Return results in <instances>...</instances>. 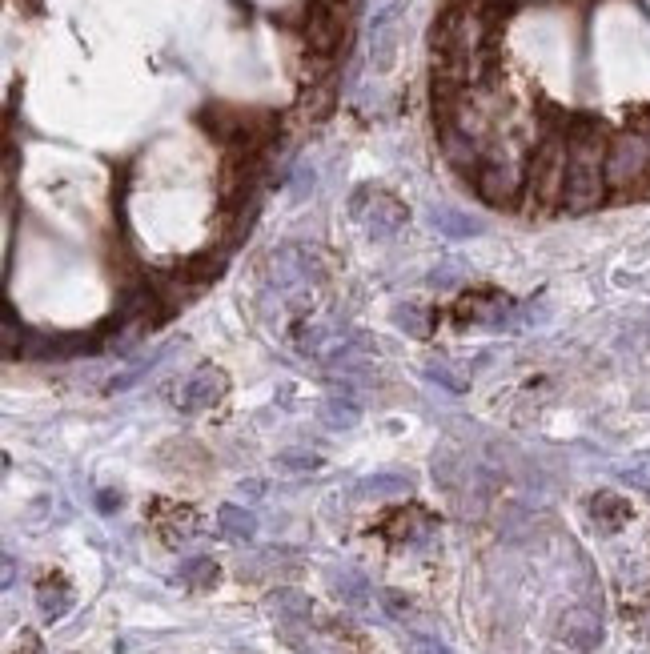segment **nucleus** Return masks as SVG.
Returning <instances> with one entry per match:
<instances>
[{"label": "nucleus", "mask_w": 650, "mask_h": 654, "mask_svg": "<svg viewBox=\"0 0 650 654\" xmlns=\"http://www.w3.org/2000/svg\"><path fill=\"white\" fill-rule=\"evenodd\" d=\"M606 133L594 117H574L566 125V189L562 205L570 213H586L606 197Z\"/></svg>", "instance_id": "nucleus-1"}, {"label": "nucleus", "mask_w": 650, "mask_h": 654, "mask_svg": "<svg viewBox=\"0 0 650 654\" xmlns=\"http://www.w3.org/2000/svg\"><path fill=\"white\" fill-rule=\"evenodd\" d=\"M486 13L478 5H450L434 29L438 61H478L486 57Z\"/></svg>", "instance_id": "nucleus-2"}, {"label": "nucleus", "mask_w": 650, "mask_h": 654, "mask_svg": "<svg viewBox=\"0 0 650 654\" xmlns=\"http://www.w3.org/2000/svg\"><path fill=\"white\" fill-rule=\"evenodd\" d=\"M526 189H530V205L538 209H554L562 205V189H566V137H546L526 169Z\"/></svg>", "instance_id": "nucleus-3"}, {"label": "nucleus", "mask_w": 650, "mask_h": 654, "mask_svg": "<svg viewBox=\"0 0 650 654\" xmlns=\"http://www.w3.org/2000/svg\"><path fill=\"white\" fill-rule=\"evenodd\" d=\"M646 173H650V133H638V129L618 133L606 149V185L626 189L642 181Z\"/></svg>", "instance_id": "nucleus-4"}, {"label": "nucleus", "mask_w": 650, "mask_h": 654, "mask_svg": "<svg viewBox=\"0 0 650 654\" xmlns=\"http://www.w3.org/2000/svg\"><path fill=\"white\" fill-rule=\"evenodd\" d=\"M346 17H350V0H309L305 41L317 57L338 53V45L346 41Z\"/></svg>", "instance_id": "nucleus-5"}, {"label": "nucleus", "mask_w": 650, "mask_h": 654, "mask_svg": "<svg viewBox=\"0 0 650 654\" xmlns=\"http://www.w3.org/2000/svg\"><path fill=\"white\" fill-rule=\"evenodd\" d=\"M438 145H442V157L450 161V169H458L462 177H478V169L486 165V157H482V141L474 137V133H466L462 125H454V121H442L438 125Z\"/></svg>", "instance_id": "nucleus-6"}, {"label": "nucleus", "mask_w": 650, "mask_h": 654, "mask_svg": "<svg viewBox=\"0 0 650 654\" xmlns=\"http://www.w3.org/2000/svg\"><path fill=\"white\" fill-rule=\"evenodd\" d=\"M522 185H526L522 173H518L514 165H506V161H486V165L478 169V177H474L478 197H482L486 205H498V209H510V205L518 201Z\"/></svg>", "instance_id": "nucleus-7"}, {"label": "nucleus", "mask_w": 650, "mask_h": 654, "mask_svg": "<svg viewBox=\"0 0 650 654\" xmlns=\"http://www.w3.org/2000/svg\"><path fill=\"white\" fill-rule=\"evenodd\" d=\"M225 398V374L217 366H201L185 386H181V410L185 414H201L209 406H217Z\"/></svg>", "instance_id": "nucleus-8"}, {"label": "nucleus", "mask_w": 650, "mask_h": 654, "mask_svg": "<svg viewBox=\"0 0 650 654\" xmlns=\"http://www.w3.org/2000/svg\"><path fill=\"white\" fill-rule=\"evenodd\" d=\"M562 638L578 650V654H586V650H594L598 646V638H602V622H598V614L594 610H570L566 618H562Z\"/></svg>", "instance_id": "nucleus-9"}, {"label": "nucleus", "mask_w": 650, "mask_h": 654, "mask_svg": "<svg viewBox=\"0 0 650 654\" xmlns=\"http://www.w3.org/2000/svg\"><path fill=\"white\" fill-rule=\"evenodd\" d=\"M362 217H366V225H370L374 237H394V233L406 225V209H402L390 193H374V205H370V213H362Z\"/></svg>", "instance_id": "nucleus-10"}, {"label": "nucleus", "mask_w": 650, "mask_h": 654, "mask_svg": "<svg viewBox=\"0 0 650 654\" xmlns=\"http://www.w3.org/2000/svg\"><path fill=\"white\" fill-rule=\"evenodd\" d=\"M394 45H398V21H394V9H386L374 29H370V61L374 69H390L394 65Z\"/></svg>", "instance_id": "nucleus-11"}, {"label": "nucleus", "mask_w": 650, "mask_h": 654, "mask_svg": "<svg viewBox=\"0 0 650 654\" xmlns=\"http://www.w3.org/2000/svg\"><path fill=\"white\" fill-rule=\"evenodd\" d=\"M430 221H434V229H438V233H446V237H474V233H482V229H486L478 217L458 213V209H434V213H430Z\"/></svg>", "instance_id": "nucleus-12"}, {"label": "nucleus", "mask_w": 650, "mask_h": 654, "mask_svg": "<svg viewBox=\"0 0 650 654\" xmlns=\"http://www.w3.org/2000/svg\"><path fill=\"white\" fill-rule=\"evenodd\" d=\"M590 518H594L602 530H618V526L630 518V506H626L622 498H614V494H598V498H590Z\"/></svg>", "instance_id": "nucleus-13"}, {"label": "nucleus", "mask_w": 650, "mask_h": 654, "mask_svg": "<svg viewBox=\"0 0 650 654\" xmlns=\"http://www.w3.org/2000/svg\"><path fill=\"white\" fill-rule=\"evenodd\" d=\"M321 422L330 426V430H350L362 422V406L354 398H330L321 406Z\"/></svg>", "instance_id": "nucleus-14"}, {"label": "nucleus", "mask_w": 650, "mask_h": 654, "mask_svg": "<svg viewBox=\"0 0 650 654\" xmlns=\"http://www.w3.org/2000/svg\"><path fill=\"white\" fill-rule=\"evenodd\" d=\"M217 526H221L225 538H253V534H257V518H253L249 510L233 506V502L217 510Z\"/></svg>", "instance_id": "nucleus-15"}, {"label": "nucleus", "mask_w": 650, "mask_h": 654, "mask_svg": "<svg viewBox=\"0 0 650 654\" xmlns=\"http://www.w3.org/2000/svg\"><path fill=\"white\" fill-rule=\"evenodd\" d=\"M362 494L366 498H406L410 494V478H402V474H378V478H366L362 482Z\"/></svg>", "instance_id": "nucleus-16"}, {"label": "nucleus", "mask_w": 650, "mask_h": 654, "mask_svg": "<svg viewBox=\"0 0 650 654\" xmlns=\"http://www.w3.org/2000/svg\"><path fill=\"white\" fill-rule=\"evenodd\" d=\"M69 606H73V598H69V590L61 582L57 586H49V582L41 586V610H45V618H61Z\"/></svg>", "instance_id": "nucleus-17"}, {"label": "nucleus", "mask_w": 650, "mask_h": 654, "mask_svg": "<svg viewBox=\"0 0 650 654\" xmlns=\"http://www.w3.org/2000/svg\"><path fill=\"white\" fill-rule=\"evenodd\" d=\"M398 325L406 334H414V338H426V330H430V317H426V309L422 305H402L398 309Z\"/></svg>", "instance_id": "nucleus-18"}, {"label": "nucleus", "mask_w": 650, "mask_h": 654, "mask_svg": "<svg viewBox=\"0 0 650 654\" xmlns=\"http://www.w3.org/2000/svg\"><path fill=\"white\" fill-rule=\"evenodd\" d=\"M181 578H185V582H193V586H205V582H213V578H217V566H213L209 558H193V562H185V566H181Z\"/></svg>", "instance_id": "nucleus-19"}, {"label": "nucleus", "mask_w": 650, "mask_h": 654, "mask_svg": "<svg viewBox=\"0 0 650 654\" xmlns=\"http://www.w3.org/2000/svg\"><path fill=\"white\" fill-rule=\"evenodd\" d=\"M458 273H462L458 265H438V269L430 273V285H434V289H450V285H458V281H462Z\"/></svg>", "instance_id": "nucleus-20"}, {"label": "nucleus", "mask_w": 650, "mask_h": 654, "mask_svg": "<svg viewBox=\"0 0 650 654\" xmlns=\"http://www.w3.org/2000/svg\"><path fill=\"white\" fill-rule=\"evenodd\" d=\"M426 374H430L434 382H442V386H450V390H466V382H462V378H454V370H450V366H442V362H434V366H426Z\"/></svg>", "instance_id": "nucleus-21"}, {"label": "nucleus", "mask_w": 650, "mask_h": 654, "mask_svg": "<svg viewBox=\"0 0 650 654\" xmlns=\"http://www.w3.org/2000/svg\"><path fill=\"white\" fill-rule=\"evenodd\" d=\"M518 9V0H486V21H506Z\"/></svg>", "instance_id": "nucleus-22"}, {"label": "nucleus", "mask_w": 650, "mask_h": 654, "mask_svg": "<svg viewBox=\"0 0 650 654\" xmlns=\"http://www.w3.org/2000/svg\"><path fill=\"white\" fill-rule=\"evenodd\" d=\"M277 462H281V466H293V470H309V466H317L313 454H281Z\"/></svg>", "instance_id": "nucleus-23"}, {"label": "nucleus", "mask_w": 650, "mask_h": 654, "mask_svg": "<svg viewBox=\"0 0 650 654\" xmlns=\"http://www.w3.org/2000/svg\"><path fill=\"white\" fill-rule=\"evenodd\" d=\"M13 346H17V321L9 317V321H5V350L13 354Z\"/></svg>", "instance_id": "nucleus-24"}, {"label": "nucleus", "mask_w": 650, "mask_h": 654, "mask_svg": "<svg viewBox=\"0 0 650 654\" xmlns=\"http://www.w3.org/2000/svg\"><path fill=\"white\" fill-rule=\"evenodd\" d=\"M418 646H422L426 654H450L446 646H438V642H430V638H418Z\"/></svg>", "instance_id": "nucleus-25"}, {"label": "nucleus", "mask_w": 650, "mask_h": 654, "mask_svg": "<svg viewBox=\"0 0 650 654\" xmlns=\"http://www.w3.org/2000/svg\"><path fill=\"white\" fill-rule=\"evenodd\" d=\"M450 5H478V0H450Z\"/></svg>", "instance_id": "nucleus-26"}, {"label": "nucleus", "mask_w": 650, "mask_h": 654, "mask_svg": "<svg viewBox=\"0 0 650 654\" xmlns=\"http://www.w3.org/2000/svg\"><path fill=\"white\" fill-rule=\"evenodd\" d=\"M642 622H646V630H650V610H646V618H642Z\"/></svg>", "instance_id": "nucleus-27"}]
</instances>
